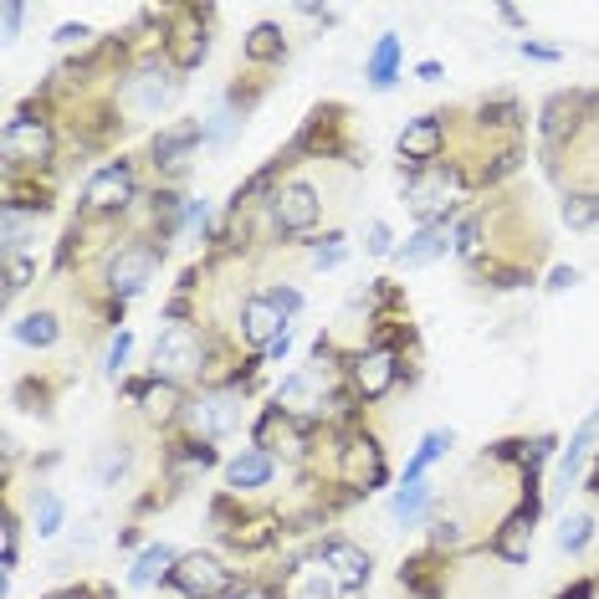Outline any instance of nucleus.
<instances>
[{
  "instance_id": "7c9ffc66",
  "label": "nucleus",
  "mask_w": 599,
  "mask_h": 599,
  "mask_svg": "<svg viewBox=\"0 0 599 599\" xmlns=\"http://www.w3.org/2000/svg\"><path fill=\"white\" fill-rule=\"evenodd\" d=\"M589 543H595V518H589V512L564 518V528H558V548H564V554H585Z\"/></svg>"
},
{
  "instance_id": "393cba45",
  "label": "nucleus",
  "mask_w": 599,
  "mask_h": 599,
  "mask_svg": "<svg viewBox=\"0 0 599 599\" xmlns=\"http://www.w3.org/2000/svg\"><path fill=\"white\" fill-rule=\"evenodd\" d=\"M395 77H400V36L385 31L375 46V57H369V88L385 92V88H395Z\"/></svg>"
},
{
  "instance_id": "9d476101",
  "label": "nucleus",
  "mask_w": 599,
  "mask_h": 599,
  "mask_svg": "<svg viewBox=\"0 0 599 599\" xmlns=\"http://www.w3.org/2000/svg\"><path fill=\"white\" fill-rule=\"evenodd\" d=\"M339 477L354 492H375L379 481H385V451H379L375 435H348L344 446H339Z\"/></svg>"
},
{
  "instance_id": "aec40b11",
  "label": "nucleus",
  "mask_w": 599,
  "mask_h": 599,
  "mask_svg": "<svg viewBox=\"0 0 599 599\" xmlns=\"http://www.w3.org/2000/svg\"><path fill=\"white\" fill-rule=\"evenodd\" d=\"M446 252H451V225L435 221V225H420L395 256H400V267H431L435 256H446Z\"/></svg>"
},
{
  "instance_id": "39448f33",
  "label": "nucleus",
  "mask_w": 599,
  "mask_h": 599,
  "mask_svg": "<svg viewBox=\"0 0 599 599\" xmlns=\"http://www.w3.org/2000/svg\"><path fill=\"white\" fill-rule=\"evenodd\" d=\"M154 267H159V246H149V241H129V246H119V252L108 256V298L129 302L138 298L144 287H149Z\"/></svg>"
},
{
  "instance_id": "4be33fe9",
  "label": "nucleus",
  "mask_w": 599,
  "mask_h": 599,
  "mask_svg": "<svg viewBox=\"0 0 599 599\" xmlns=\"http://www.w3.org/2000/svg\"><path fill=\"white\" fill-rule=\"evenodd\" d=\"M129 395L144 404V415H149L154 425L185 415V395H180V385H169V379H154V385H129Z\"/></svg>"
},
{
  "instance_id": "6ab92c4d",
  "label": "nucleus",
  "mask_w": 599,
  "mask_h": 599,
  "mask_svg": "<svg viewBox=\"0 0 599 599\" xmlns=\"http://www.w3.org/2000/svg\"><path fill=\"white\" fill-rule=\"evenodd\" d=\"M595 435H599V410L579 425V435H574L569 446H564V456H558V472H554V487L558 492H569L574 481H579V472H585V462H589V451H595Z\"/></svg>"
},
{
  "instance_id": "b1692460",
  "label": "nucleus",
  "mask_w": 599,
  "mask_h": 599,
  "mask_svg": "<svg viewBox=\"0 0 599 599\" xmlns=\"http://www.w3.org/2000/svg\"><path fill=\"white\" fill-rule=\"evenodd\" d=\"M175 564H180V554L169 548V543H154V548H144V554L134 558V569H129V585H159V579H169L175 574Z\"/></svg>"
},
{
  "instance_id": "20e7f679",
  "label": "nucleus",
  "mask_w": 599,
  "mask_h": 599,
  "mask_svg": "<svg viewBox=\"0 0 599 599\" xmlns=\"http://www.w3.org/2000/svg\"><path fill=\"white\" fill-rule=\"evenodd\" d=\"M175 98H180V73H175L169 62H144L119 92V103L129 108L134 119H159Z\"/></svg>"
},
{
  "instance_id": "7ed1b4c3",
  "label": "nucleus",
  "mask_w": 599,
  "mask_h": 599,
  "mask_svg": "<svg viewBox=\"0 0 599 599\" xmlns=\"http://www.w3.org/2000/svg\"><path fill=\"white\" fill-rule=\"evenodd\" d=\"M456 190H462V169H446V165L410 169V180H404V206L420 215V225L451 221V200H456Z\"/></svg>"
},
{
  "instance_id": "f257e3e1",
  "label": "nucleus",
  "mask_w": 599,
  "mask_h": 599,
  "mask_svg": "<svg viewBox=\"0 0 599 599\" xmlns=\"http://www.w3.org/2000/svg\"><path fill=\"white\" fill-rule=\"evenodd\" d=\"M154 379H169V385H180V379H200L206 375V333L196 323H169L159 333V344H154V359H149Z\"/></svg>"
},
{
  "instance_id": "473e14b6",
  "label": "nucleus",
  "mask_w": 599,
  "mask_h": 599,
  "mask_svg": "<svg viewBox=\"0 0 599 599\" xmlns=\"http://www.w3.org/2000/svg\"><path fill=\"white\" fill-rule=\"evenodd\" d=\"M241 119H246V108H215V113L206 119V144H231Z\"/></svg>"
},
{
  "instance_id": "a878e982",
  "label": "nucleus",
  "mask_w": 599,
  "mask_h": 599,
  "mask_svg": "<svg viewBox=\"0 0 599 599\" xmlns=\"http://www.w3.org/2000/svg\"><path fill=\"white\" fill-rule=\"evenodd\" d=\"M129 462H134V446H129V441H108V446L98 451L92 481H98V487H119L123 472H129Z\"/></svg>"
},
{
  "instance_id": "f03ea898",
  "label": "nucleus",
  "mask_w": 599,
  "mask_h": 599,
  "mask_svg": "<svg viewBox=\"0 0 599 599\" xmlns=\"http://www.w3.org/2000/svg\"><path fill=\"white\" fill-rule=\"evenodd\" d=\"M241 415H246L241 385H210V390H200V400L185 404V425L196 431V441H221V435H231L241 425Z\"/></svg>"
},
{
  "instance_id": "49530a36",
  "label": "nucleus",
  "mask_w": 599,
  "mask_h": 599,
  "mask_svg": "<svg viewBox=\"0 0 599 599\" xmlns=\"http://www.w3.org/2000/svg\"><path fill=\"white\" fill-rule=\"evenodd\" d=\"M225 599H277V595H271L267 585H241V589H231Z\"/></svg>"
},
{
  "instance_id": "f8f14e48",
  "label": "nucleus",
  "mask_w": 599,
  "mask_h": 599,
  "mask_svg": "<svg viewBox=\"0 0 599 599\" xmlns=\"http://www.w3.org/2000/svg\"><path fill=\"white\" fill-rule=\"evenodd\" d=\"M348 379H354V395L359 400H385L400 379V354L395 348H364L348 359Z\"/></svg>"
},
{
  "instance_id": "2eb2a0df",
  "label": "nucleus",
  "mask_w": 599,
  "mask_h": 599,
  "mask_svg": "<svg viewBox=\"0 0 599 599\" xmlns=\"http://www.w3.org/2000/svg\"><path fill=\"white\" fill-rule=\"evenodd\" d=\"M533 518H539V497L528 492V502L512 512L508 523L492 533V554L502 564H528V548H533Z\"/></svg>"
},
{
  "instance_id": "8fccbe9b",
  "label": "nucleus",
  "mask_w": 599,
  "mask_h": 599,
  "mask_svg": "<svg viewBox=\"0 0 599 599\" xmlns=\"http://www.w3.org/2000/svg\"><path fill=\"white\" fill-rule=\"evenodd\" d=\"M46 599H67V589H62V595H46Z\"/></svg>"
},
{
  "instance_id": "4c0bfd02",
  "label": "nucleus",
  "mask_w": 599,
  "mask_h": 599,
  "mask_svg": "<svg viewBox=\"0 0 599 599\" xmlns=\"http://www.w3.org/2000/svg\"><path fill=\"white\" fill-rule=\"evenodd\" d=\"M129 348H134V339H129V333H113V344H108V354H103V375L108 379H119L123 369H129Z\"/></svg>"
},
{
  "instance_id": "cd10ccee",
  "label": "nucleus",
  "mask_w": 599,
  "mask_h": 599,
  "mask_svg": "<svg viewBox=\"0 0 599 599\" xmlns=\"http://www.w3.org/2000/svg\"><path fill=\"white\" fill-rule=\"evenodd\" d=\"M425 508H431V481H400V492H395V502H390V518H395V523L410 528Z\"/></svg>"
},
{
  "instance_id": "423d86ee",
  "label": "nucleus",
  "mask_w": 599,
  "mask_h": 599,
  "mask_svg": "<svg viewBox=\"0 0 599 599\" xmlns=\"http://www.w3.org/2000/svg\"><path fill=\"white\" fill-rule=\"evenodd\" d=\"M0 154H5V169H42L52 165V154H57V138L46 129L42 119H11L5 123V134H0Z\"/></svg>"
},
{
  "instance_id": "e433bc0d",
  "label": "nucleus",
  "mask_w": 599,
  "mask_h": 599,
  "mask_svg": "<svg viewBox=\"0 0 599 599\" xmlns=\"http://www.w3.org/2000/svg\"><path fill=\"white\" fill-rule=\"evenodd\" d=\"M477 246H481V221H477V215H466V221L451 231V252H456V256H477Z\"/></svg>"
},
{
  "instance_id": "412c9836",
  "label": "nucleus",
  "mask_w": 599,
  "mask_h": 599,
  "mask_svg": "<svg viewBox=\"0 0 599 599\" xmlns=\"http://www.w3.org/2000/svg\"><path fill=\"white\" fill-rule=\"evenodd\" d=\"M42 236V210H31V206H5L0 210V252L11 256V252H21L26 256V246Z\"/></svg>"
},
{
  "instance_id": "58836bf2",
  "label": "nucleus",
  "mask_w": 599,
  "mask_h": 599,
  "mask_svg": "<svg viewBox=\"0 0 599 599\" xmlns=\"http://www.w3.org/2000/svg\"><path fill=\"white\" fill-rule=\"evenodd\" d=\"M364 252H369V256H390V252H395L390 225H385V221H369V225H364Z\"/></svg>"
},
{
  "instance_id": "a19ab883",
  "label": "nucleus",
  "mask_w": 599,
  "mask_h": 599,
  "mask_svg": "<svg viewBox=\"0 0 599 599\" xmlns=\"http://www.w3.org/2000/svg\"><path fill=\"white\" fill-rule=\"evenodd\" d=\"M267 298H271V308H277V313H298V308H302V292H298V287H267Z\"/></svg>"
},
{
  "instance_id": "c9c22d12",
  "label": "nucleus",
  "mask_w": 599,
  "mask_h": 599,
  "mask_svg": "<svg viewBox=\"0 0 599 599\" xmlns=\"http://www.w3.org/2000/svg\"><path fill=\"white\" fill-rule=\"evenodd\" d=\"M431 543H435V548H462V543H466V523L441 512V518L431 523Z\"/></svg>"
},
{
  "instance_id": "dca6fc26",
  "label": "nucleus",
  "mask_w": 599,
  "mask_h": 599,
  "mask_svg": "<svg viewBox=\"0 0 599 599\" xmlns=\"http://www.w3.org/2000/svg\"><path fill=\"white\" fill-rule=\"evenodd\" d=\"M196 144H206V123L200 119H185V123H175V129H165V134L154 138V165L159 169H169V175H180L185 169V159H190V149Z\"/></svg>"
},
{
  "instance_id": "1a4fd4ad",
  "label": "nucleus",
  "mask_w": 599,
  "mask_h": 599,
  "mask_svg": "<svg viewBox=\"0 0 599 599\" xmlns=\"http://www.w3.org/2000/svg\"><path fill=\"white\" fill-rule=\"evenodd\" d=\"M318 215H323V200H318L313 185H277L271 190V225L277 231H287V236H302V231H313Z\"/></svg>"
},
{
  "instance_id": "bb28decb",
  "label": "nucleus",
  "mask_w": 599,
  "mask_h": 599,
  "mask_svg": "<svg viewBox=\"0 0 599 599\" xmlns=\"http://www.w3.org/2000/svg\"><path fill=\"white\" fill-rule=\"evenodd\" d=\"M15 339H21V344L26 348H52L62 339V323H57V313H26L21 318V323H15Z\"/></svg>"
},
{
  "instance_id": "c756f323",
  "label": "nucleus",
  "mask_w": 599,
  "mask_h": 599,
  "mask_svg": "<svg viewBox=\"0 0 599 599\" xmlns=\"http://www.w3.org/2000/svg\"><path fill=\"white\" fill-rule=\"evenodd\" d=\"M282 52H287L282 26H271V21L252 26V36H246V62H277Z\"/></svg>"
},
{
  "instance_id": "a211bd4d",
  "label": "nucleus",
  "mask_w": 599,
  "mask_h": 599,
  "mask_svg": "<svg viewBox=\"0 0 599 599\" xmlns=\"http://www.w3.org/2000/svg\"><path fill=\"white\" fill-rule=\"evenodd\" d=\"M165 52H169V67H175V73H196L200 62H206V52H210V36H206V26H200V15L169 31Z\"/></svg>"
},
{
  "instance_id": "37998d69",
  "label": "nucleus",
  "mask_w": 599,
  "mask_h": 599,
  "mask_svg": "<svg viewBox=\"0 0 599 599\" xmlns=\"http://www.w3.org/2000/svg\"><path fill=\"white\" fill-rule=\"evenodd\" d=\"M287 348H292V329H287L282 339H277V344L262 348V364H282V359H287Z\"/></svg>"
},
{
  "instance_id": "0eeeda50",
  "label": "nucleus",
  "mask_w": 599,
  "mask_h": 599,
  "mask_svg": "<svg viewBox=\"0 0 599 599\" xmlns=\"http://www.w3.org/2000/svg\"><path fill=\"white\" fill-rule=\"evenodd\" d=\"M169 589L185 599H221L231 595V569L215 554H180V564L169 574Z\"/></svg>"
},
{
  "instance_id": "ea45409f",
  "label": "nucleus",
  "mask_w": 599,
  "mask_h": 599,
  "mask_svg": "<svg viewBox=\"0 0 599 599\" xmlns=\"http://www.w3.org/2000/svg\"><path fill=\"white\" fill-rule=\"evenodd\" d=\"M344 256H348L344 236H329V241H323V246H313V256H308V262H313L318 271H329V267H339V262H344Z\"/></svg>"
},
{
  "instance_id": "c03bdc74",
  "label": "nucleus",
  "mask_w": 599,
  "mask_h": 599,
  "mask_svg": "<svg viewBox=\"0 0 599 599\" xmlns=\"http://www.w3.org/2000/svg\"><path fill=\"white\" fill-rule=\"evenodd\" d=\"M88 26H57V46H88Z\"/></svg>"
},
{
  "instance_id": "72a5a7b5",
  "label": "nucleus",
  "mask_w": 599,
  "mask_h": 599,
  "mask_svg": "<svg viewBox=\"0 0 599 599\" xmlns=\"http://www.w3.org/2000/svg\"><path fill=\"white\" fill-rule=\"evenodd\" d=\"M62 512H67V502H62L57 492H42V502H36V533H42V539H52L62 528Z\"/></svg>"
},
{
  "instance_id": "79ce46f5",
  "label": "nucleus",
  "mask_w": 599,
  "mask_h": 599,
  "mask_svg": "<svg viewBox=\"0 0 599 599\" xmlns=\"http://www.w3.org/2000/svg\"><path fill=\"white\" fill-rule=\"evenodd\" d=\"M579 282V267H554L548 271V292H564V287Z\"/></svg>"
},
{
  "instance_id": "6e6552de",
  "label": "nucleus",
  "mask_w": 599,
  "mask_h": 599,
  "mask_svg": "<svg viewBox=\"0 0 599 599\" xmlns=\"http://www.w3.org/2000/svg\"><path fill=\"white\" fill-rule=\"evenodd\" d=\"M134 196H138L134 165L113 159V165H103L88 180V190H82V206H88V215H119V210L134 206Z\"/></svg>"
},
{
  "instance_id": "4468645a",
  "label": "nucleus",
  "mask_w": 599,
  "mask_h": 599,
  "mask_svg": "<svg viewBox=\"0 0 599 599\" xmlns=\"http://www.w3.org/2000/svg\"><path fill=\"white\" fill-rule=\"evenodd\" d=\"M441 144H446V123L435 119V113H425V119H410L400 129V159L410 169H425L441 159Z\"/></svg>"
},
{
  "instance_id": "f3484780",
  "label": "nucleus",
  "mask_w": 599,
  "mask_h": 599,
  "mask_svg": "<svg viewBox=\"0 0 599 599\" xmlns=\"http://www.w3.org/2000/svg\"><path fill=\"white\" fill-rule=\"evenodd\" d=\"M287 333V318L271 308V298L262 292V298H246L241 302V339L252 348H267V344H277Z\"/></svg>"
},
{
  "instance_id": "a18cd8bd",
  "label": "nucleus",
  "mask_w": 599,
  "mask_h": 599,
  "mask_svg": "<svg viewBox=\"0 0 599 599\" xmlns=\"http://www.w3.org/2000/svg\"><path fill=\"white\" fill-rule=\"evenodd\" d=\"M0 15H5V36H15V31H21V0H5V5H0Z\"/></svg>"
},
{
  "instance_id": "de8ad7c7",
  "label": "nucleus",
  "mask_w": 599,
  "mask_h": 599,
  "mask_svg": "<svg viewBox=\"0 0 599 599\" xmlns=\"http://www.w3.org/2000/svg\"><path fill=\"white\" fill-rule=\"evenodd\" d=\"M523 57H533V62H558V52H554V46H539V42H523Z\"/></svg>"
},
{
  "instance_id": "2f4dec72",
  "label": "nucleus",
  "mask_w": 599,
  "mask_h": 599,
  "mask_svg": "<svg viewBox=\"0 0 599 599\" xmlns=\"http://www.w3.org/2000/svg\"><path fill=\"white\" fill-rule=\"evenodd\" d=\"M292 589H298L292 599H344V589L333 585L323 569H313V574H298V569H292Z\"/></svg>"
},
{
  "instance_id": "ddd939ff",
  "label": "nucleus",
  "mask_w": 599,
  "mask_h": 599,
  "mask_svg": "<svg viewBox=\"0 0 599 599\" xmlns=\"http://www.w3.org/2000/svg\"><path fill=\"white\" fill-rule=\"evenodd\" d=\"M271 481H277V456L262 451V446H246L241 456L225 462V487H231V497L262 492V487H271Z\"/></svg>"
},
{
  "instance_id": "c85d7f7f",
  "label": "nucleus",
  "mask_w": 599,
  "mask_h": 599,
  "mask_svg": "<svg viewBox=\"0 0 599 599\" xmlns=\"http://www.w3.org/2000/svg\"><path fill=\"white\" fill-rule=\"evenodd\" d=\"M451 441H456L451 431H431V435H425V441H420V451L410 456V466H404V481H425V466L441 462V456L451 451Z\"/></svg>"
},
{
  "instance_id": "09e8293b",
  "label": "nucleus",
  "mask_w": 599,
  "mask_h": 599,
  "mask_svg": "<svg viewBox=\"0 0 599 599\" xmlns=\"http://www.w3.org/2000/svg\"><path fill=\"white\" fill-rule=\"evenodd\" d=\"M558 599H595V579H579V585L574 589H564V595Z\"/></svg>"
},
{
  "instance_id": "5701e85b",
  "label": "nucleus",
  "mask_w": 599,
  "mask_h": 599,
  "mask_svg": "<svg viewBox=\"0 0 599 599\" xmlns=\"http://www.w3.org/2000/svg\"><path fill=\"white\" fill-rule=\"evenodd\" d=\"M277 533H282V523L271 518V512H262V518H246V523H236L231 533H221L236 554H262V548H271L277 543Z\"/></svg>"
},
{
  "instance_id": "f704fd0d",
  "label": "nucleus",
  "mask_w": 599,
  "mask_h": 599,
  "mask_svg": "<svg viewBox=\"0 0 599 599\" xmlns=\"http://www.w3.org/2000/svg\"><path fill=\"white\" fill-rule=\"evenodd\" d=\"M31 277H36V262H31V256H21V252L5 256V298H15Z\"/></svg>"
},
{
  "instance_id": "9b49d317",
  "label": "nucleus",
  "mask_w": 599,
  "mask_h": 599,
  "mask_svg": "<svg viewBox=\"0 0 599 599\" xmlns=\"http://www.w3.org/2000/svg\"><path fill=\"white\" fill-rule=\"evenodd\" d=\"M318 569L344 589V599H354L364 585H369V554H364L359 543H348V539L323 543V548H318Z\"/></svg>"
}]
</instances>
